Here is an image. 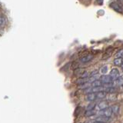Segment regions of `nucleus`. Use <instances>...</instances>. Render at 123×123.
<instances>
[{
    "label": "nucleus",
    "instance_id": "nucleus-1",
    "mask_svg": "<svg viewBox=\"0 0 123 123\" xmlns=\"http://www.w3.org/2000/svg\"><path fill=\"white\" fill-rule=\"evenodd\" d=\"M100 80L102 81V82L103 84H110L111 82H112L113 78L111 75H103L101 76Z\"/></svg>",
    "mask_w": 123,
    "mask_h": 123
},
{
    "label": "nucleus",
    "instance_id": "nucleus-24",
    "mask_svg": "<svg viewBox=\"0 0 123 123\" xmlns=\"http://www.w3.org/2000/svg\"><path fill=\"white\" fill-rule=\"evenodd\" d=\"M96 75H98V71H97V70H95V71H93V72H91V74H90L91 76Z\"/></svg>",
    "mask_w": 123,
    "mask_h": 123
},
{
    "label": "nucleus",
    "instance_id": "nucleus-5",
    "mask_svg": "<svg viewBox=\"0 0 123 123\" xmlns=\"http://www.w3.org/2000/svg\"><path fill=\"white\" fill-rule=\"evenodd\" d=\"M98 107L100 110H104L109 107V104H108V102L106 101H102L98 103Z\"/></svg>",
    "mask_w": 123,
    "mask_h": 123
},
{
    "label": "nucleus",
    "instance_id": "nucleus-8",
    "mask_svg": "<svg viewBox=\"0 0 123 123\" xmlns=\"http://www.w3.org/2000/svg\"><path fill=\"white\" fill-rule=\"evenodd\" d=\"M111 7L113 9H115L116 12H122V9L121 7L118 6V4L117 3H115V2H112L111 4Z\"/></svg>",
    "mask_w": 123,
    "mask_h": 123
},
{
    "label": "nucleus",
    "instance_id": "nucleus-12",
    "mask_svg": "<svg viewBox=\"0 0 123 123\" xmlns=\"http://www.w3.org/2000/svg\"><path fill=\"white\" fill-rule=\"evenodd\" d=\"M95 113L96 112L95 111H93V109L92 110H87L86 111V113H85V115H86V117H91V116H92V115H95Z\"/></svg>",
    "mask_w": 123,
    "mask_h": 123
},
{
    "label": "nucleus",
    "instance_id": "nucleus-7",
    "mask_svg": "<svg viewBox=\"0 0 123 123\" xmlns=\"http://www.w3.org/2000/svg\"><path fill=\"white\" fill-rule=\"evenodd\" d=\"M109 120V118L106 116V115H102L101 116L98 117L97 118H96V121H98V122H106Z\"/></svg>",
    "mask_w": 123,
    "mask_h": 123
},
{
    "label": "nucleus",
    "instance_id": "nucleus-4",
    "mask_svg": "<svg viewBox=\"0 0 123 123\" xmlns=\"http://www.w3.org/2000/svg\"><path fill=\"white\" fill-rule=\"evenodd\" d=\"M96 98H97V95L95 94L94 92H89V93H88L86 96V100H88V101H91V102L95 100Z\"/></svg>",
    "mask_w": 123,
    "mask_h": 123
},
{
    "label": "nucleus",
    "instance_id": "nucleus-23",
    "mask_svg": "<svg viewBox=\"0 0 123 123\" xmlns=\"http://www.w3.org/2000/svg\"><path fill=\"white\" fill-rule=\"evenodd\" d=\"M107 91L109 92V93H114L115 91V88L114 87H109V88L107 89Z\"/></svg>",
    "mask_w": 123,
    "mask_h": 123
},
{
    "label": "nucleus",
    "instance_id": "nucleus-9",
    "mask_svg": "<svg viewBox=\"0 0 123 123\" xmlns=\"http://www.w3.org/2000/svg\"><path fill=\"white\" fill-rule=\"evenodd\" d=\"M92 87H98V86H102V82L101 80H95L94 82H92Z\"/></svg>",
    "mask_w": 123,
    "mask_h": 123
},
{
    "label": "nucleus",
    "instance_id": "nucleus-11",
    "mask_svg": "<svg viewBox=\"0 0 123 123\" xmlns=\"http://www.w3.org/2000/svg\"><path fill=\"white\" fill-rule=\"evenodd\" d=\"M97 98H105V97L106 96V92L104 91H101L97 92Z\"/></svg>",
    "mask_w": 123,
    "mask_h": 123
},
{
    "label": "nucleus",
    "instance_id": "nucleus-18",
    "mask_svg": "<svg viewBox=\"0 0 123 123\" xmlns=\"http://www.w3.org/2000/svg\"><path fill=\"white\" fill-rule=\"evenodd\" d=\"M115 57L116 58H122L123 57V49H120L115 54Z\"/></svg>",
    "mask_w": 123,
    "mask_h": 123
},
{
    "label": "nucleus",
    "instance_id": "nucleus-13",
    "mask_svg": "<svg viewBox=\"0 0 123 123\" xmlns=\"http://www.w3.org/2000/svg\"><path fill=\"white\" fill-rule=\"evenodd\" d=\"M115 83L118 86H122L123 85V76H119L118 78L115 79Z\"/></svg>",
    "mask_w": 123,
    "mask_h": 123
},
{
    "label": "nucleus",
    "instance_id": "nucleus-15",
    "mask_svg": "<svg viewBox=\"0 0 123 123\" xmlns=\"http://www.w3.org/2000/svg\"><path fill=\"white\" fill-rule=\"evenodd\" d=\"M86 82H88V79H87L86 78H81L76 81V83L79 85H82L83 83H86Z\"/></svg>",
    "mask_w": 123,
    "mask_h": 123
},
{
    "label": "nucleus",
    "instance_id": "nucleus-25",
    "mask_svg": "<svg viewBox=\"0 0 123 123\" xmlns=\"http://www.w3.org/2000/svg\"><path fill=\"white\" fill-rule=\"evenodd\" d=\"M97 1H98V2L99 4H102V1H103V0H97Z\"/></svg>",
    "mask_w": 123,
    "mask_h": 123
},
{
    "label": "nucleus",
    "instance_id": "nucleus-22",
    "mask_svg": "<svg viewBox=\"0 0 123 123\" xmlns=\"http://www.w3.org/2000/svg\"><path fill=\"white\" fill-rule=\"evenodd\" d=\"M89 74H88V72H83L82 74H81V78H88Z\"/></svg>",
    "mask_w": 123,
    "mask_h": 123
},
{
    "label": "nucleus",
    "instance_id": "nucleus-20",
    "mask_svg": "<svg viewBox=\"0 0 123 123\" xmlns=\"http://www.w3.org/2000/svg\"><path fill=\"white\" fill-rule=\"evenodd\" d=\"M111 109H112V111L114 113H117L118 111V109H119V107L118 105H114L112 107H111Z\"/></svg>",
    "mask_w": 123,
    "mask_h": 123
},
{
    "label": "nucleus",
    "instance_id": "nucleus-19",
    "mask_svg": "<svg viewBox=\"0 0 123 123\" xmlns=\"http://www.w3.org/2000/svg\"><path fill=\"white\" fill-rule=\"evenodd\" d=\"M90 86H92V85H90L88 82H86V83H83V84H82V85H80L79 86V88H88L90 87Z\"/></svg>",
    "mask_w": 123,
    "mask_h": 123
},
{
    "label": "nucleus",
    "instance_id": "nucleus-21",
    "mask_svg": "<svg viewBox=\"0 0 123 123\" xmlns=\"http://www.w3.org/2000/svg\"><path fill=\"white\" fill-rule=\"evenodd\" d=\"M95 107V103H90L89 105H88L87 106V110H92Z\"/></svg>",
    "mask_w": 123,
    "mask_h": 123
},
{
    "label": "nucleus",
    "instance_id": "nucleus-26",
    "mask_svg": "<svg viewBox=\"0 0 123 123\" xmlns=\"http://www.w3.org/2000/svg\"><path fill=\"white\" fill-rule=\"evenodd\" d=\"M94 123H105V122H98V121H96L95 122H94Z\"/></svg>",
    "mask_w": 123,
    "mask_h": 123
},
{
    "label": "nucleus",
    "instance_id": "nucleus-16",
    "mask_svg": "<svg viewBox=\"0 0 123 123\" xmlns=\"http://www.w3.org/2000/svg\"><path fill=\"white\" fill-rule=\"evenodd\" d=\"M107 98H108V99H109V100H111V101H114V100L116 99V95L114 94V93H110Z\"/></svg>",
    "mask_w": 123,
    "mask_h": 123
},
{
    "label": "nucleus",
    "instance_id": "nucleus-14",
    "mask_svg": "<svg viewBox=\"0 0 123 123\" xmlns=\"http://www.w3.org/2000/svg\"><path fill=\"white\" fill-rule=\"evenodd\" d=\"M100 73L102 75H105L106 73L108 72V66L107 65H103V66L100 68Z\"/></svg>",
    "mask_w": 123,
    "mask_h": 123
},
{
    "label": "nucleus",
    "instance_id": "nucleus-3",
    "mask_svg": "<svg viewBox=\"0 0 123 123\" xmlns=\"http://www.w3.org/2000/svg\"><path fill=\"white\" fill-rule=\"evenodd\" d=\"M119 75H120V73H119V70L118 68H112L110 72V75L114 79H116L117 78H118Z\"/></svg>",
    "mask_w": 123,
    "mask_h": 123
},
{
    "label": "nucleus",
    "instance_id": "nucleus-6",
    "mask_svg": "<svg viewBox=\"0 0 123 123\" xmlns=\"http://www.w3.org/2000/svg\"><path fill=\"white\" fill-rule=\"evenodd\" d=\"M102 111H103V112H102L101 114L102 115H106V116H108V117L111 116V114H112V112H113L112 109H111V108H109V107H108L107 109L102 110Z\"/></svg>",
    "mask_w": 123,
    "mask_h": 123
},
{
    "label": "nucleus",
    "instance_id": "nucleus-2",
    "mask_svg": "<svg viewBox=\"0 0 123 123\" xmlns=\"http://www.w3.org/2000/svg\"><path fill=\"white\" fill-rule=\"evenodd\" d=\"M92 59H93V55H92V54H88V55H84L83 57L81 58L80 62L82 63H87V62H91Z\"/></svg>",
    "mask_w": 123,
    "mask_h": 123
},
{
    "label": "nucleus",
    "instance_id": "nucleus-17",
    "mask_svg": "<svg viewBox=\"0 0 123 123\" xmlns=\"http://www.w3.org/2000/svg\"><path fill=\"white\" fill-rule=\"evenodd\" d=\"M6 23V18L5 17L3 16V15H2L1 18H0V25H1V27L2 28V27L4 26V25H5Z\"/></svg>",
    "mask_w": 123,
    "mask_h": 123
},
{
    "label": "nucleus",
    "instance_id": "nucleus-10",
    "mask_svg": "<svg viewBox=\"0 0 123 123\" xmlns=\"http://www.w3.org/2000/svg\"><path fill=\"white\" fill-rule=\"evenodd\" d=\"M114 64L117 66H120L122 65V58H115L114 60Z\"/></svg>",
    "mask_w": 123,
    "mask_h": 123
}]
</instances>
